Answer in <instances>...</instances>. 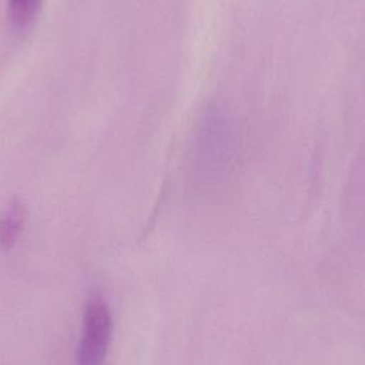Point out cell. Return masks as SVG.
<instances>
[{"label": "cell", "instance_id": "6da1fadb", "mask_svg": "<svg viewBox=\"0 0 365 365\" xmlns=\"http://www.w3.org/2000/svg\"><path fill=\"white\" fill-rule=\"evenodd\" d=\"M111 335V317L106 301L93 295L83 312V336L80 339L76 365H103Z\"/></svg>", "mask_w": 365, "mask_h": 365}, {"label": "cell", "instance_id": "7a4b0ae2", "mask_svg": "<svg viewBox=\"0 0 365 365\" xmlns=\"http://www.w3.org/2000/svg\"><path fill=\"white\" fill-rule=\"evenodd\" d=\"M27 215L29 211L26 204L19 198H13L6 205L0 215V248L10 250L16 244Z\"/></svg>", "mask_w": 365, "mask_h": 365}, {"label": "cell", "instance_id": "3957f363", "mask_svg": "<svg viewBox=\"0 0 365 365\" xmlns=\"http://www.w3.org/2000/svg\"><path fill=\"white\" fill-rule=\"evenodd\" d=\"M41 0H9V16L16 26H23L33 19Z\"/></svg>", "mask_w": 365, "mask_h": 365}]
</instances>
